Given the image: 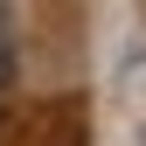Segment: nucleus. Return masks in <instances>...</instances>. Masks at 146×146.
<instances>
[{
  "mask_svg": "<svg viewBox=\"0 0 146 146\" xmlns=\"http://www.w3.org/2000/svg\"><path fill=\"white\" fill-rule=\"evenodd\" d=\"M0 125H7V104H0Z\"/></svg>",
  "mask_w": 146,
  "mask_h": 146,
  "instance_id": "nucleus-2",
  "label": "nucleus"
},
{
  "mask_svg": "<svg viewBox=\"0 0 146 146\" xmlns=\"http://www.w3.org/2000/svg\"><path fill=\"white\" fill-rule=\"evenodd\" d=\"M14 77V49H7V35H0V84Z\"/></svg>",
  "mask_w": 146,
  "mask_h": 146,
  "instance_id": "nucleus-1",
  "label": "nucleus"
}]
</instances>
